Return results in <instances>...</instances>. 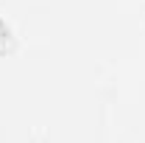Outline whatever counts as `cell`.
<instances>
[{"label":"cell","mask_w":145,"mask_h":143,"mask_svg":"<svg viewBox=\"0 0 145 143\" xmlns=\"http://www.w3.org/2000/svg\"><path fill=\"white\" fill-rule=\"evenodd\" d=\"M14 48V39H11V31H8V25L0 20V56L3 54H8Z\"/></svg>","instance_id":"1"}]
</instances>
